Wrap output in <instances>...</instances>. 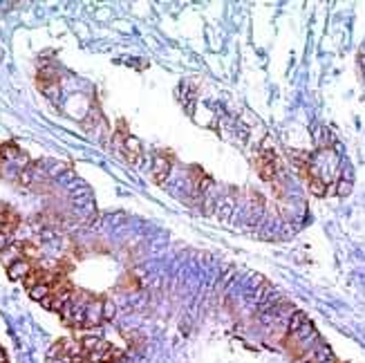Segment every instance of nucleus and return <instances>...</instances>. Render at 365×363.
I'll return each mask as SVG.
<instances>
[{
  "mask_svg": "<svg viewBox=\"0 0 365 363\" xmlns=\"http://www.w3.org/2000/svg\"><path fill=\"white\" fill-rule=\"evenodd\" d=\"M256 166H258V173L264 182H274L276 180V173H278V162H276V155L271 150H262L260 155L256 157Z\"/></svg>",
  "mask_w": 365,
  "mask_h": 363,
  "instance_id": "1",
  "label": "nucleus"
},
{
  "mask_svg": "<svg viewBox=\"0 0 365 363\" xmlns=\"http://www.w3.org/2000/svg\"><path fill=\"white\" fill-rule=\"evenodd\" d=\"M32 272H34V264L29 262V260H25V258L11 262L9 267H7V276H9L11 280H25Z\"/></svg>",
  "mask_w": 365,
  "mask_h": 363,
  "instance_id": "2",
  "label": "nucleus"
},
{
  "mask_svg": "<svg viewBox=\"0 0 365 363\" xmlns=\"http://www.w3.org/2000/svg\"><path fill=\"white\" fill-rule=\"evenodd\" d=\"M170 168H172V164H170V159L166 157V155H157V157H155V162H152V177H155V182L162 184L166 177H168Z\"/></svg>",
  "mask_w": 365,
  "mask_h": 363,
  "instance_id": "3",
  "label": "nucleus"
},
{
  "mask_svg": "<svg viewBox=\"0 0 365 363\" xmlns=\"http://www.w3.org/2000/svg\"><path fill=\"white\" fill-rule=\"evenodd\" d=\"M103 321V300H90L85 310V328H94Z\"/></svg>",
  "mask_w": 365,
  "mask_h": 363,
  "instance_id": "4",
  "label": "nucleus"
},
{
  "mask_svg": "<svg viewBox=\"0 0 365 363\" xmlns=\"http://www.w3.org/2000/svg\"><path fill=\"white\" fill-rule=\"evenodd\" d=\"M123 148H126L130 162H132V164H137V162H139V155H141V144H139V139H137V137L128 135V137L123 139Z\"/></svg>",
  "mask_w": 365,
  "mask_h": 363,
  "instance_id": "5",
  "label": "nucleus"
},
{
  "mask_svg": "<svg viewBox=\"0 0 365 363\" xmlns=\"http://www.w3.org/2000/svg\"><path fill=\"white\" fill-rule=\"evenodd\" d=\"M0 258H3L5 267H9L11 262L21 260V258H23V249H21V242H14V244H9V247L5 249L3 254H0Z\"/></svg>",
  "mask_w": 365,
  "mask_h": 363,
  "instance_id": "6",
  "label": "nucleus"
},
{
  "mask_svg": "<svg viewBox=\"0 0 365 363\" xmlns=\"http://www.w3.org/2000/svg\"><path fill=\"white\" fill-rule=\"evenodd\" d=\"M352 186H354V182H352L350 170H343L341 180H338V184H336V193L341 195V198H348V195L352 193Z\"/></svg>",
  "mask_w": 365,
  "mask_h": 363,
  "instance_id": "7",
  "label": "nucleus"
},
{
  "mask_svg": "<svg viewBox=\"0 0 365 363\" xmlns=\"http://www.w3.org/2000/svg\"><path fill=\"white\" fill-rule=\"evenodd\" d=\"M307 323V316L302 312H294L292 316H289V323H287V332H289V336H294L296 332H298L302 325Z\"/></svg>",
  "mask_w": 365,
  "mask_h": 363,
  "instance_id": "8",
  "label": "nucleus"
},
{
  "mask_svg": "<svg viewBox=\"0 0 365 363\" xmlns=\"http://www.w3.org/2000/svg\"><path fill=\"white\" fill-rule=\"evenodd\" d=\"M52 296V287L45 285V282H41V285H36L29 289V298H34V300H39V303H43L45 298Z\"/></svg>",
  "mask_w": 365,
  "mask_h": 363,
  "instance_id": "9",
  "label": "nucleus"
},
{
  "mask_svg": "<svg viewBox=\"0 0 365 363\" xmlns=\"http://www.w3.org/2000/svg\"><path fill=\"white\" fill-rule=\"evenodd\" d=\"M309 190H312L314 195H318V198H323V195L327 193V184L323 182V177L309 175Z\"/></svg>",
  "mask_w": 365,
  "mask_h": 363,
  "instance_id": "10",
  "label": "nucleus"
},
{
  "mask_svg": "<svg viewBox=\"0 0 365 363\" xmlns=\"http://www.w3.org/2000/svg\"><path fill=\"white\" fill-rule=\"evenodd\" d=\"M21 249H23V258L29 262H34L36 258H41V249L32 242H21Z\"/></svg>",
  "mask_w": 365,
  "mask_h": 363,
  "instance_id": "11",
  "label": "nucleus"
},
{
  "mask_svg": "<svg viewBox=\"0 0 365 363\" xmlns=\"http://www.w3.org/2000/svg\"><path fill=\"white\" fill-rule=\"evenodd\" d=\"M101 338L99 336H83L81 338V348H83V352L85 354H90V352H94V350H99L101 348Z\"/></svg>",
  "mask_w": 365,
  "mask_h": 363,
  "instance_id": "12",
  "label": "nucleus"
},
{
  "mask_svg": "<svg viewBox=\"0 0 365 363\" xmlns=\"http://www.w3.org/2000/svg\"><path fill=\"white\" fill-rule=\"evenodd\" d=\"M21 152H18L11 144H3L0 146V162H5V159H16Z\"/></svg>",
  "mask_w": 365,
  "mask_h": 363,
  "instance_id": "13",
  "label": "nucleus"
},
{
  "mask_svg": "<svg viewBox=\"0 0 365 363\" xmlns=\"http://www.w3.org/2000/svg\"><path fill=\"white\" fill-rule=\"evenodd\" d=\"M114 312H117V307L112 300H103V321H112Z\"/></svg>",
  "mask_w": 365,
  "mask_h": 363,
  "instance_id": "14",
  "label": "nucleus"
},
{
  "mask_svg": "<svg viewBox=\"0 0 365 363\" xmlns=\"http://www.w3.org/2000/svg\"><path fill=\"white\" fill-rule=\"evenodd\" d=\"M7 247H9V236L7 233H0V254H3Z\"/></svg>",
  "mask_w": 365,
  "mask_h": 363,
  "instance_id": "15",
  "label": "nucleus"
},
{
  "mask_svg": "<svg viewBox=\"0 0 365 363\" xmlns=\"http://www.w3.org/2000/svg\"><path fill=\"white\" fill-rule=\"evenodd\" d=\"M0 363H7V354H5L3 350H0Z\"/></svg>",
  "mask_w": 365,
  "mask_h": 363,
  "instance_id": "16",
  "label": "nucleus"
},
{
  "mask_svg": "<svg viewBox=\"0 0 365 363\" xmlns=\"http://www.w3.org/2000/svg\"><path fill=\"white\" fill-rule=\"evenodd\" d=\"M358 63H361V67L365 70V54H361V56H358Z\"/></svg>",
  "mask_w": 365,
  "mask_h": 363,
  "instance_id": "17",
  "label": "nucleus"
},
{
  "mask_svg": "<svg viewBox=\"0 0 365 363\" xmlns=\"http://www.w3.org/2000/svg\"><path fill=\"white\" fill-rule=\"evenodd\" d=\"M325 363H336V361H334V359H330V361H325Z\"/></svg>",
  "mask_w": 365,
  "mask_h": 363,
  "instance_id": "18",
  "label": "nucleus"
},
{
  "mask_svg": "<svg viewBox=\"0 0 365 363\" xmlns=\"http://www.w3.org/2000/svg\"><path fill=\"white\" fill-rule=\"evenodd\" d=\"M302 363H312V361H302Z\"/></svg>",
  "mask_w": 365,
  "mask_h": 363,
  "instance_id": "19",
  "label": "nucleus"
}]
</instances>
